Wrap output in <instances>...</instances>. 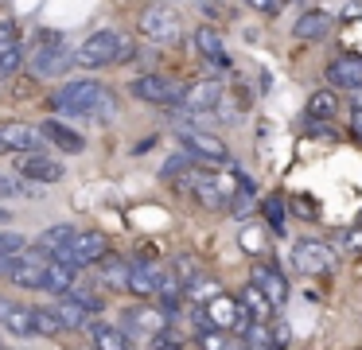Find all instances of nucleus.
<instances>
[{"mask_svg": "<svg viewBox=\"0 0 362 350\" xmlns=\"http://www.w3.org/2000/svg\"><path fill=\"white\" fill-rule=\"evenodd\" d=\"M183 187H187L191 194H195L203 206L211 210H226L230 202H234L238 194V183H242V175H230V171H187V175L180 179Z\"/></svg>", "mask_w": 362, "mask_h": 350, "instance_id": "3", "label": "nucleus"}, {"mask_svg": "<svg viewBox=\"0 0 362 350\" xmlns=\"http://www.w3.org/2000/svg\"><path fill=\"white\" fill-rule=\"evenodd\" d=\"M195 342H199V350H230V346H226V334L214 331V327H199Z\"/></svg>", "mask_w": 362, "mask_h": 350, "instance_id": "35", "label": "nucleus"}, {"mask_svg": "<svg viewBox=\"0 0 362 350\" xmlns=\"http://www.w3.org/2000/svg\"><path fill=\"white\" fill-rule=\"evenodd\" d=\"M8 311H12V300H4V296H0V323L8 319Z\"/></svg>", "mask_w": 362, "mask_h": 350, "instance_id": "42", "label": "nucleus"}, {"mask_svg": "<svg viewBox=\"0 0 362 350\" xmlns=\"http://www.w3.org/2000/svg\"><path fill=\"white\" fill-rule=\"evenodd\" d=\"M40 136H43V140H51L55 148H63V152H82V148H86V140H82L78 132L71 129V124L55 121V117L40 124Z\"/></svg>", "mask_w": 362, "mask_h": 350, "instance_id": "23", "label": "nucleus"}, {"mask_svg": "<svg viewBox=\"0 0 362 350\" xmlns=\"http://www.w3.org/2000/svg\"><path fill=\"white\" fill-rule=\"evenodd\" d=\"M90 339H94V350H133V339L113 323H94Z\"/></svg>", "mask_w": 362, "mask_h": 350, "instance_id": "27", "label": "nucleus"}, {"mask_svg": "<svg viewBox=\"0 0 362 350\" xmlns=\"http://www.w3.org/2000/svg\"><path fill=\"white\" fill-rule=\"evenodd\" d=\"M47 261H51V257L35 253V249H24V253H20L16 261L8 264V272H4V276H8L16 288H43V272H47Z\"/></svg>", "mask_w": 362, "mask_h": 350, "instance_id": "13", "label": "nucleus"}, {"mask_svg": "<svg viewBox=\"0 0 362 350\" xmlns=\"http://www.w3.org/2000/svg\"><path fill=\"white\" fill-rule=\"evenodd\" d=\"M238 303L245 308V315H250L253 323H273V300H269L257 284H245L242 296H238Z\"/></svg>", "mask_w": 362, "mask_h": 350, "instance_id": "24", "label": "nucleus"}, {"mask_svg": "<svg viewBox=\"0 0 362 350\" xmlns=\"http://www.w3.org/2000/svg\"><path fill=\"white\" fill-rule=\"evenodd\" d=\"M292 264H296L304 276H323V272L335 269V253H331V245H323V241H296V245H292Z\"/></svg>", "mask_w": 362, "mask_h": 350, "instance_id": "11", "label": "nucleus"}, {"mask_svg": "<svg viewBox=\"0 0 362 350\" xmlns=\"http://www.w3.org/2000/svg\"><path fill=\"white\" fill-rule=\"evenodd\" d=\"M4 331H12V334H20V339H32L35 334V315H32V308L28 303H12V311H8V319H4Z\"/></svg>", "mask_w": 362, "mask_h": 350, "instance_id": "29", "label": "nucleus"}, {"mask_svg": "<svg viewBox=\"0 0 362 350\" xmlns=\"http://www.w3.org/2000/svg\"><path fill=\"white\" fill-rule=\"evenodd\" d=\"M24 62V47H20V35L12 23H0V78H8L20 70Z\"/></svg>", "mask_w": 362, "mask_h": 350, "instance_id": "20", "label": "nucleus"}, {"mask_svg": "<svg viewBox=\"0 0 362 350\" xmlns=\"http://www.w3.org/2000/svg\"><path fill=\"white\" fill-rule=\"evenodd\" d=\"M343 241L351 249H362V230H343Z\"/></svg>", "mask_w": 362, "mask_h": 350, "instance_id": "39", "label": "nucleus"}, {"mask_svg": "<svg viewBox=\"0 0 362 350\" xmlns=\"http://www.w3.org/2000/svg\"><path fill=\"white\" fill-rule=\"evenodd\" d=\"M125 323H129L133 334H148V339H156V334H164V311L133 308V311H125Z\"/></svg>", "mask_w": 362, "mask_h": 350, "instance_id": "26", "label": "nucleus"}, {"mask_svg": "<svg viewBox=\"0 0 362 350\" xmlns=\"http://www.w3.org/2000/svg\"><path fill=\"white\" fill-rule=\"evenodd\" d=\"M94 269H98V280H102L110 292H129V257L105 253Z\"/></svg>", "mask_w": 362, "mask_h": 350, "instance_id": "18", "label": "nucleus"}, {"mask_svg": "<svg viewBox=\"0 0 362 350\" xmlns=\"http://www.w3.org/2000/svg\"><path fill=\"white\" fill-rule=\"evenodd\" d=\"M327 31H331V12H320V8L304 12L296 23H292V35H296L300 43H315V39H323Z\"/></svg>", "mask_w": 362, "mask_h": 350, "instance_id": "22", "label": "nucleus"}, {"mask_svg": "<svg viewBox=\"0 0 362 350\" xmlns=\"http://www.w3.org/2000/svg\"><path fill=\"white\" fill-rule=\"evenodd\" d=\"M74 284H78V269H71V264H63V261H55V257H51L47 272H43V292L66 296Z\"/></svg>", "mask_w": 362, "mask_h": 350, "instance_id": "25", "label": "nucleus"}, {"mask_svg": "<svg viewBox=\"0 0 362 350\" xmlns=\"http://www.w3.org/2000/svg\"><path fill=\"white\" fill-rule=\"evenodd\" d=\"M71 66H74V51L66 47V39L55 35V31H43L40 43L28 54V70L35 78H63Z\"/></svg>", "mask_w": 362, "mask_h": 350, "instance_id": "4", "label": "nucleus"}, {"mask_svg": "<svg viewBox=\"0 0 362 350\" xmlns=\"http://www.w3.org/2000/svg\"><path fill=\"white\" fill-rule=\"evenodd\" d=\"M346 20H354V16H362V0H354V4H346Z\"/></svg>", "mask_w": 362, "mask_h": 350, "instance_id": "41", "label": "nucleus"}, {"mask_svg": "<svg viewBox=\"0 0 362 350\" xmlns=\"http://www.w3.org/2000/svg\"><path fill=\"white\" fill-rule=\"evenodd\" d=\"M245 4H250L253 12H261V16H276L284 4H288V0H245Z\"/></svg>", "mask_w": 362, "mask_h": 350, "instance_id": "37", "label": "nucleus"}, {"mask_svg": "<svg viewBox=\"0 0 362 350\" xmlns=\"http://www.w3.org/2000/svg\"><path fill=\"white\" fill-rule=\"evenodd\" d=\"M203 315H206V323H211L214 331H222V334H226V331L245 334V327L253 323V319L245 315V308H242V303H238L234 296H226V292H222V296H214V300L203 308Z\"/></svg>", "mask_w": 362, "mask_h": 350, "instance_id": "7", "label": "nucleus"}, {"mask_svg": "<svg viewBox=\"0 0 362 350\" xmlns=\"http://www.w3.org/2000/svg\"><path fill=\"white\" fill-rule=\"evenodd\" d=\"M265 218H269V226H273L276 233L284 230V206H281V199H269L265 202Z\"/></svg>", "mask_w": 362, "mask_h": 350, "instance_id": "36", "label": "nucleus"}, {"mask_svg": "<svg viewBox=\"0 0 362 350\" xmlns=\"http://www.w3.org/2000/svg\"><path fill=\"white\" fill-rule=\"evenodd\" d=\"M129 93L136 101H148V105H164V109H175L183 101V86L172 82L164 74H141L129 82Z\"/></svg>", "mask_w": 362, "mask_h": 350, "instance_id": "6", "label": "nucleus"}, {"mask_svg": "<svg viewBox=\"0 0 362 350\" xmlns=\"http://www.w3.org/2000/svg\"><path fill=\"white\" fill-rule=\"evenodd\" d=\"M331 86H343V90H362V54H339L327 66Z\"/></svg>", "mask_w": 362, "mask_h": 350, "instance_id": "19", "label": "nucleus"}, {"mask_svg": "<svg viewBox=\"0 0 362 350\" xmlns=\"http://www.w3.org/2000/svg\"><path fill=\"white\" fill-rule=\"evenodd\" d=\"M245 350H276L273 346V331H269V323H250L242 334Z\"/></svg>", "mask_w": 362, "mask_h": 350, "instance_id": "32", "label": "nucleus"}, {"mask_svg": "<svg viewBox=\"0 0 362 350\" xmlns=\"http://www.w3.org/2000/svg\"><path fill=\"white\" fill-rule=\"evenodd\" d=\"M335 109H339V98L331 90H315L312 98H308V117H312V121H331Z\"/></svg>", "mask_w": 362, "mask_h": 350, "instance_id": "31", "label": "nucleus"}, {"mask_svg": "<svg viewBox=\"0 0 362 350\" xmlns=\"http://www.w3.org/2000/svg\"><path fill=\"white\" fill-rule=\"evenodd\" d=\"M32 315H35V334H47V339H55V334L63 331V323L55 319V311H51V308H32Z\"/></svg>", "mask_w": 362, "mask_h": 350, "instance_id": "34", "label": "nucleus"}, {"mask_svg": "<svg viewBox=\"0 0 362 350\" xmlns=\"http://www.w3.org/2000/svg\"><path fill=\"white\" fill-rule=\"evenodd\" d=\"M74 230L78 226H71V222H55V226H47V230L35 238V253H43V257H59L66 245H71V238H74Z\"/></svg>", "mask_w": 362, "mask_h": 350, "instance_id": "21", "label": "nucleus"}, {"mask_svg": "<svg viewBox=\"0 0 362 350\" xmlns=\"http://www.w3.org/2000/svg\"><path fill=\"white\" fill-rule=\"evenodd\" d=\"M222 101V82H214V78H203V82L187 86L183 90V109H191V113H211V109H218Z\"/></svg>", "mask_w": 362, "mask_h": 350, "instance_id": "15", "label": "nucleus"}, {"mask_svg": "<svg viewBox=\"0 0 362 350\" xmlns=\"http://www.w3.org/2000/svg\"><path fill=\"white\" fill-rule=\"evenodd\" d=\"M195 47H199V54H203V59L214 62V66H222V70L230 66L226 51H222V35H218L214 28H199V31H195Z\"/></svg>", "mask_w": 362, "mask_h": 350, "instance_id": "28", "label": "nucleus"}, {"mask_svg": "<svg viewBox=\"0 0 362 350\" xmlns=\"http://www.w3.org/2000/svg\"><path fill=\"white\" fill-rule=\"evenodd\" d=\"M250 284H257L261 292L269 296V300H273V308H281V303H288V280L281 276V272L273 269V264H253V280Z\"/></svg>", "mask_w": 362, "mask_h": 350, "instance_id": "16", "label": "nucleus"}, {"mask_svg": "<svg viewBox=\"0 0 362 350\" xmlns=\"http://www.w3.org/2000/svg\"><path fill=\"white\" fill-rule=\"evenodd\" d=\"M24 249H28V238H24V233H16V230H4V233H0V276L8 272V264L16 261Z\"/></svg>", "mask_w": 362, "mask_h": 350, "instance_id": "30", "label": "nucleus"}, {"mask_svg": "<svg viewBox=\"0 0 362 350\" xmlns=\"http://www.w3.org/2000/svg\"><path fill=\"white\" fill-rule=\"evenodd\" d=\"M8 222H12V214H8L4 206H0V226H8Z\"/></svg>", "mask_w": 362, "mask_h": 350, "instance_id": "43", "label": "nucleus"}, {"mask_svg": "<svg viewBox=\"0 0 362 350\" xmlns=\"http://www.w3.org/2000/svg\"><path fill=\"white\" fill-rule=\"evenodd\" d=\"M168 272L160 261H152V257H136V261H129V292L133 296H160V288L168 284Z\"/></svg>", "mask_w": 362, "mask_h": 350, "instance_id": "10", "label": "nucleus"}, {"mask_svg": "<svg viewBox=\"0 0 362 350\" xmlns=\"http://www.w3.org/2000/svg\"><path fill=\"white\" fill-rule=\"evenodd\" d=\"M40 129L35 124H24V121H4L0 124V148L8 152H40Z\"/></svg>", "mask_w": 362, "mask_h": 350, "instance_id": "14", "label": "nucleus"}, {"mask_svg": "<svg viewBox=\"0 0 362 350\" xmlns=\"http://www.w3.org/2000/svg\"><path fill=\"white\" fill-rule=\"evenodd\" d=\"M51 105L66 117H110L113 113V93L105 90L94 78H78V82H66L63 90L51 98Z\"/></svg>", "mask_w": 362, "mask_h": 350, "instance_id": "1", "label": "nucleus"}, {"mask_svg": "<svg viewBox=\"0 0 362 350\" xmlns=\"http://www.w3.org/2000/svg\"><path fill=\"white\" fill-rule=\"evenodd\" d=\"M125 59H133V43L121 39L117 31H110V28L90 31L78 43V51H74V62L86 66V70H102V66H113V62H125Z\"/></svg>", "mask_w": 362, "mask_h": 350, "instance_id": "2", "label": "nucleus"}, {"mask_svg": "<svg viewBox=\"0 0 362 350\" xmlns=\"http://www.w3.org/2000/svg\"><path fill=\"white\" fill-rule=\"evenodd\" d=\"M180 144H183V152L191 156V160H199V163H226L230 160V148L222 144L214 132H203V129H183L180 132Z\"/></svg>", "mask_w": 362, "mask_h": 350, "instance_id": "9", "label": "nucleus"}, {"mask_svg": "<svg viewBox=\"0 0 362 350\" xmlns=\"http://www.w3.org/2000/svg\"><path fill=\"white\" fill-rule=\"evenodd\" d=\"M51 311H55V319L63 323V331H82V327H94L90 319H94V311L82 308L74 296H59L55 303H51Z\"/></svg>", "mask_w": 362, "mask_h": 350, "instance_id": "17", "label": "nucleus"}, {"mask_svg": "<svg viewBox=\"0 0 362 350\" xmlns=\"http://www.w3.org/2000/svg\"><path fill=\"white\" fill-rule=\"evenodd\" d=\"M242 249H250V253H257V249H261V233L245 226V230H242Z\"/></svg>", "mask_w": 362, "mask_h": 350, "instance_id": "38", "label": "nucleus"}, {"mask_svg": "<svg viewBox=\"0 0 362 350\" xmlns=\"http://www.w3.org/2000/svg\"><path fill=\"white\" fill-rule=\"evenodd\" d=\"M105 253H110V245H105V233L102 230H74L71 245H66L55 261L71 264V269H90V264H98Z\"/></svg>", "mask_w": 362, "mask_h": 350, "instance_id": "5", "label": "nucleus"}, {"mask_svg": "<svg viewBox=\"0 0 362 350\" xmlns=\"http://www.w3.org/2000/svg\"><path fill=\"white\" fill-rule=\"evenodd\" d=\"M296 210H300V214H308V218H315V206H312V202H304V199H296Z\"/></svg>", "mask_w": 362, "mask_h": 350, "instance_id": "40", "label": "nucleus"}, {"mask_svg": "<svg viewBox=\"0 0 362 350\" xmlns=\"http://www.w3.org/2000/svg\"><path fill=\"white\" fill-rule=\"evenodd\" d=\"M16 171L28 179V183H40V187L59 183V179L66 175V168H63V163H59V160H51V156H43V152H20Z\"/></svg>", "mask_w": 362, "mask_h": 350, "instance_id": "12", "label": "nucleus"}, {"mask_svg": "<svg viewBox=\"0 0 362 350\" xmlns=\"http://www.w3.org/2000/svg\"><path fill=\"white\" fill-rule=\"evenodd\" d=\"M136 28H141L144 39H152V43H175V39L183 35V23L180 16L172 12V8H144L141 20H136Z\"/></svg>", "mask_w": 362, "mask_h": 350, "instance_id": "8", "label": "nucleus"}, {"mask_svg": "<svg viewBox=\"0 0 362 350\" xmlns=\"http://www.w3.org/2000/svg\"><path fill=\"white\" fill-rule=\"evenodd\" d=\"M183 292H187V296H191V300H195V303H203V308H206V303H211L214 296H222V288L214 284V280H203V276H195V280H191L187 288H183Z\"/></svg>", "mask_w": 362, "mask_h": 350, "instance_id": "33", "label": "nucleus"}]
</instances>
